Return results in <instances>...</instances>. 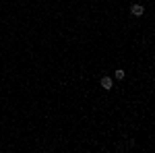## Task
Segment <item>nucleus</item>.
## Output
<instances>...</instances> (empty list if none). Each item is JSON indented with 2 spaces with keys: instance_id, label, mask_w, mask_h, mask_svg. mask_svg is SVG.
I'll use <instances>...</instances> for the list:
<instances>
[{
  "instance_id": "7ed1b4c3",
  "label": "nucleus",
  "mask_w": 155,
  "mask_h": 153,
  "mask_svg": "<svg viewBox=\"0 0 155 153\" xmlns=\"http://www.w3.org/2000/svg\"><path fill=\"white\" fill-rule=\"evenodd\" d=\"M124 77H126V72H124V68H116V71H114V79H118V81H122Z\"/></svg>"
},
{
  "instance_id": "f03ea898",
  "label": "nucleus",
  "mask_w": 155,
  "mask_h": 153,
  "mask_svg": "<svg viewBox=\"0 0 155 153\" xmlns=\"http://www.w3.org/2000/svg\"><path fill=\"white\" fill-rule=\"evenodd\" d=\"M130 12L134 15V17H143L145 6H143V4H132V6H130Z\"/></svg>"
},
{
  "instance_id": "f257e3e1",
  "label": "nucleus",
  "mask_w": 155,
  "mask_h": 153,
  "mask_svg": "<svg viewBox=\"0 0 155 153\" xmlns=\"http://www.w3.org/2000/svg\"><path fill=\"white\" fill-rule=\"evenodd\" d=\"M99 85H101V89H106V91H110L112 87H114V79L112 77H101V81H99Z\"/></svg>"
}]
</instances>
